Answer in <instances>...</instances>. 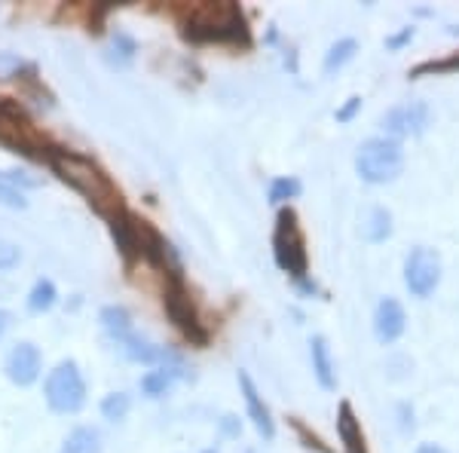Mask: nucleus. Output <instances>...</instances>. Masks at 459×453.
<instances>
[{"instance_id": "1", "label": "nucleus", "mask_w": 459, "mask_h": 453, "mask_svg": "<svg viewBox=\"0 0 459 453\" xmlns=\"http://www.w3.org/2000/svg\"><path fill=\"white\" fill-rule=\"evenodd\" d=\"M181 37L190 43H218V47H248L251 28L239 4L233 0H190L169 6Z\"/></svg>"}, {"instance_id": "2", "label": "nucleus", "mask_w": 459, "mask_h": 453, "mask_svg": "<svg viewBox=\"0 0 459 453\" xmlns=\"http://www.w3.org/2000/svg\"><path fill=\"white\" fill-rule=\"evenodd\" d=\"M47 166L53 169V175L62 184H68L71 190H77L80 196L89 203V209L99 214L101 221H114L126 214V196L117 187V181L108 175V169L101 162H95L86 153L68 151V147H56L53 157L47 160Z\"/></svg>"}, {"instance_id": "3", "label": "nucleus", "mask_w": 459, "mask_h": 453, "mask_svg": "<svg viewBox=\"0 0 459 453\" xmlns=\"http://www.w3.org/2000/svg\"><path fill=\"white\" fill-rule=\"evenodd\" d=\"M273 261H276L279 270L294 279L298 292L316 294V282L309 279L307 233L300 227V214L291 205H282L276 212V224H273Z\"/></svg>"}, {"instance_id": "4", "label": "nucleus", "mask_w": 459, "mask_h": 453, "mask_svg": "<svg viewBox=\"0 0 459 453\" xmlns=\"http://www.w3.org/2000/svg\"><path fill=\"white\" fill-rule=\"evenodd\" d=\"M162 282H166V288H162V309H166L169 322L175 325V331L181 334L187 344H194L199 349L209 346L212 331H209V325L203 322V316H199V307H196L194 294H190V288H187L184 270L166 273Z\"/></svg>"}, {"instance_id": "5", "label": "nucleus", "mask_w": 459, "mask_h": 453, "mask_svg": "<svg viewBox=\"0 0 459 453\" xmlns=\"http://www.w3.org/2000/svg\"><path fill=\"white\" fill-rule=\"evenodd\" d=\"M0 144L22 153V157H31L40 162H47L58 147L28 120L22 105L13 99H0Z\"/></svg>"}, {"instance_id": "6", "label": "nucleus", "mask_w": 459, "mask_h": 453, "mask_svg": "<svg viewBox=\"0 0 459 453\" xmlns=\"http://www.w3.org/2000/svg\"><path fill=\"white\" fill-rule=\"evenodd\" d=\"M404 169V147L402 141L377 135L359 144L355 151V172L365 184H389Z\"/></svg>"}, {"instance_id": "7", "label": "nucleus", "mask_w": 459, "mask_h": 453, "mask_svg": "<svg viewBox=\"0 0 459 453\" xmlns=\"http://www.w3.org/2000/svg\"><path fill=\"white\" fill-rule=\"evenodd\" d=\"M43 398H47L49 411L62 414V417H71V414L83 411L86 398H89V386L77 362L62 359L49 370L47 380H43Z\"/></svg>"}, {"instance_id": "8", "label": "nucleus", "mask_w": 459, "mask_h": 453, "mask_svg": "<svg viewBox=\"0 0 459 453\" xmlns=\"http://www.w3.org/2000/svg\"><path fill=\"white\" fill-rule=\"evenodd\" d=\"M441 255L429 245H417V248L407 251L404 257V288L413 297L426 301L429 294H435V288L441 285Z\"/></svg>"}, {"instance_id": "9", "label": "nucleus", "mask_w": 459, "mask_h": 453, "mask_svg": "<svg viewBox=\"0 0 459 453\" xmlns=\"http://www.w3.org/2000/svg\"><path fill=\"white\" fill-rule=\"evenodd\" d=\"M429 120H432V110H429L426 101H402V105L389 108L383 114V129H386V138H417L426 132Z\"/></svg>"}, {"instance_id": "10", "label": "nucleus", "mask_w": 459, "mask_h": 453, "mask_svg": "<svg viewBox=\"0 0 459 453\" xmlns=\"http://www.w3.org/2000/svg\"><path fill=\"white\" fill-rule=\"evenodd\" d=\"M4 374H6V380H10L13 386H19V389L34 386L43 374L40 346H34L31 340H22V344L13 346L4 359Z\"/></svg>"}, {"instance_id": "11", "label": "nucleus", "mask_w": 459, "mask_h": 453, "mask_svg": "<svg viewBox=\"0 0 459 453\" xmlns=\"http://www.w3.org/2000/svg\"><path fill=\"white\" fill-rule=\"evenodd\" d=\"M236 380H239L242 398H246V411H248L251 426L257 429V435H261L264 441H273V438H276V420H273L270 405L264 401L261 389H257L255 380H251L246 370H239V377H236Z\"/></svg>"}, {"instance_id": "12", "label": "nucleus", "mask_w": 459, "mask_h": 453, "mask_svg": "<svg viewBox=\"0 0 459 453\" xmlns=\"http://www.w3.org/2000/svg\"><path fill=\"white\" fill-rule=\"evenodd\" d=\"M407 328V313L395 297H383L374 309V334L380 344H395Z\"/></svg>"}, {"instance_id": "13", "label": "nucleus", "mask_w": 459, "mask_h": 453, "mask_svg": "<svg viewBox=\"0 0 459 453\" xmlns=\"http://www.w3.org/2000/svg\"><path fill=\"white\" fill-rule=\"evenodd\" d=\"M337 438H340V444H343V453H371L368 435H365V429H361V420L350 401H340L337 405Z\"/></svg>"}, {"instance_id": "14", "label": "nucleus", "mask_w": 459, "mask_h": 453, "mask_svg": "<svg viewBox=\"0 0 459 453\" xmlns=\"http://www.w3.org/2000/svg\"><path fill=\"white\" fill-rule=\"evenodd\" d=\"M309 359H313V374H316L318 386H322L325 392H334L337 389V365H334V359H331V346L322 334H316V337L309 340Z\"/></svg>"}, {"instance_id": "15", "label": "nucleus", "mask_w": 459, "mask_h": 453, "mask_svg": "<svg viewBox=\"0 0 459 453\" xmlns=\"http://www.w3.org/2000/svg\"><path fill=\"white\" fill-rule=\"evenodd\" d=\"M187 377V368L184 365H160V368H151L147 374L142 377V392L147 398H162L172 386Z\"/></svg>"}, {"instance_id": "16", "label": "nucleus", "mask_w": 459, "mask_h": 453, "mask_svg": "<svg viewBox=\"0 0 459 453\" xmlns=\"http://www.w3.org/2000/svg\"><path fill=\"white\" fill-rule=\"evenodd\" d=\"M99 322H101V328H105V334L114 340V344H120V340H126L129 334H135L132 313L126 307H120V303H108V307H101Z\"/></svg>"}, {"instance_id": "17", "label": "nucleus", "mask_w": 459, "mask_h": 453, "mask_svg": "<svg viewBox=\"0 0 459 453\" xmlns=\"http://www.w3.org/2000/svg\"><path fill=\"white\" fill-rule=\"evenodd\" d=\"M444 74H459V49L441 58H426V62L413 65V68L407 71V77L420 80V77H444Z\"/></svg>"}, {"instance_id": "18", "label": "nucleus", "mask_w": 459, "mask_h": 453, "mask_svg": "<svg viewBox=\"0 0 459 453\" xmlns=\"http://www.w3.org/2000/svg\"><path fill=\"white\" fill-rule=\"evenodd\" d=\"M28 313H34V316H43V313H49V309L58 303V288H56V282L53 279H37L34 285H31V292H28Z\"/></svg>"}, {"instance_id": "19", "label": "nucleus", "mask_w": 459, "mask_h": 453, "mask_svg": "<svg viewBox=\"0 0 459 453\" xmlns=\"http://www.w3.org/2000/svg\"><path fill=\"white\" fill-rule=\"evenodd\" d=\"M58 453H101V432L92 426H77L68 438H65V444Z\"/></svg>"}, {"instance_id": "20", "label": "nucleus", "mask_w": 459, "mask_h": 453, "mask_svg": "<svg viewBox=\"0 0 459 453\" xmlns=\"http://www.w3.org/2000/svg\"><path fill=\"white\" fill-rule=\"evenodd\" d=\"M355 53H359V43L352 37H340L337 43H331L328 53H325V62H322V71L325 74H337L343 65H350Z\"/></svg>"}, {"instance_id": "21", "label": "nucleus", "mask_w": 459, "mask_h": 453, "mask_svg": "<svg viewBox=\"0 0 459 453\" xmlns=\"http://www.w3.org/2000/svg\"><path fill=\"white\" fill-rule=\"evenodd\" d=\"M300 190H303V184L294 175H279V178H273V181H270L266 199H270L273 205H279V209H282V205H288L291 199L300 196Z\"/></svg>"}, {"instance_id": "22", "label": "nucleus", "mask_w": 459, "mask_h": 453, "mask_svg": "<svg viewBox=\"0 0 459 453\" xmlns=\"http://www.w3.org/2000/svg\"><path fill=\"white\" fill-rule=\"evenodd\" d=\"M99 411L108 423H123L132 411V396L129 392H108V396L101 398Z\"/></svg>"}, {"instance_id": "23", "label": "nucleus", "mask_w": 459, "mask_h": 453, "mask_svg": "<svg viewBox=\"0 0 459 453\" xmlns=\"http://www.w3.org/2000/svg\"><path fill=\"white\" fill-rule=\"evenodd\" d=\"M365 236H368V242H386L392 236V212L383 209V205L371 209L368 224H365Z\"/></svg>"}, {"instance_id": "24", "label": "nucleus", "mask_w": 459, "mask_h": 453, "mask_svg": "<svg viewBox=\"0 0 459 453\" xmlns=\"http://www.w3.org/2000/svg\"><path fill=\"white\" fill-rule=\"evenodd\" d=\"M138 53V43L132 40L129 34H123V31H117L114 34V43H110V58L117 62V68H126V65L135 58Z\"/></svg>"}, {"instance_id": "25", "label": "nucleus", "mask_w": 459, "mask_h": 453, "mask_svg": "<svg viewBox=\"0 0 459 453\" xmlns=\"http://www.w3.org/2000/svg\"><path fill=\"white\" fill-rule=\"evenodd\" d=\"M288 426H291L294 432H298V438L303 441V448H307V450H316V453H331L328 444H325L322 438H318V435L313 432V429H309L307 423H303L300 417H288Z\"/></svg>"}, {"instance_id": "26", "label": "nucleus", "mask_w": 459, "mask_h": 453, "mask_svg": "<svg viewBox=\"0 0 459 453\" xmlns=\"http://www.w3.org/2000/svg\"><path fill=\"white\" fill-rule=\"evenodd\" d=\"M0 205H6V209H28L25 190H19L16 184H10L4 175H0Z\"/></svg>"}, {"instance_id": "27", "label": "nucleus", "mask_w": 459, "mask_h": 453, "mask_svg": "<svg viewBox=\"0 0 459 453\" xmlns=\"http://www.w3.org/2000/svg\"><path fill=\"white\" fill-rule=\"evenodd\" d=\"M359 110H361V95H350V99H346L343 105L334 110V120L337 123H352Z\"/></svg>"}, {"instance_id": "28", "label": "nucleus", "mask_w": 459, "mask_h": 453, "mask_svg": "<svg viewBox=\"0 0 459 453\" xmlns=\"http://www.w3.org/2000/svg\"><path fill=\"white\" fill-rule=\"evenodd\" d=\"M413 34H417V31H413V25L402 28V31H395V34H389L386 37V49H389V53H398V49H404L407 43L413 40Z\"/></svg>"}, {"instance_id": "29", "label": "nucleus", "mask_w": 459, "mask_h": 453, "mask_svg": "<svg viewBox=\"0 0 459 453\" xmlns=\"http://www.w3.org/2000/svg\"><path fill=\"white\" fill-rule=\"evenodd\" d=\"M19 248L16 245H10V242H0V273L4 270H13V266L19 264Z\"/></svg>"}, {"instance_id": "30", "label": "nucleus", "mask_w": 459, "mask_h": 453, "mask_svg": "<svg viewBox=\"0 0 459 453\" xmlns=\"http://www.w3.org/2000/svg\"><path fill=\"white\" fill-rule=\"evenodd\" d=\"M0 175H4L10 184H16L19 190H31V187H37V184H40L37 178H28L25 172H0Z\"/></svg>"}, {"instance_id": "31", "label": "nucleus", "mask_w": 459, "mask_h": 453, "mask_svg": "<svg viewBox=\"0 0 459 453\" xmlns=\"http://www.w3.org/2000/svg\"><path fill=\"white\" fill-rule=\"evenodd\" d=\"M221 432H224L227 438H239L242 432V426H239V420L233 417V414H227L224 420H221Z\"/></svg>"}, {"instance_id": "32", "label": "nucleus", "mask_w": 459, "mask_h": 453, "mask_svg": "<svg viewBox=\"0 0 459 453\" xmlns=\"http://www.w3.org/2000/svg\"><path fill=\"white\" fill-rule=\"evenodd\" d=\"M10 325H13V316L6 313V309H0V337H4V334H6V328H10Z\"/></svg>"}, {"instance_id": "33", "label": "nucleus", "mask_w": 459, "mask_h": 453, "mask_svg": "<svg viewBox=\"0 0 459 453\" xmlns=\"http://www.w3.org/2000/svg\"><path fill=\"white\" fill-rule=\"evenodd\" d=\"M417 453H447V450H444L441 444H420Z\"/></svg>"}]
</instances>
